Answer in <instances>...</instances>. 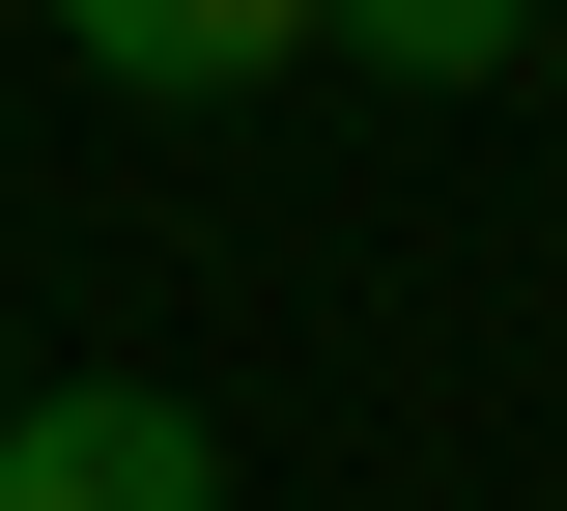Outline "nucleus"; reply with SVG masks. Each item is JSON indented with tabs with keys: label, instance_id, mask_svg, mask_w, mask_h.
<instances>
[{
	"label": "nucleus",
	"instance_id": "1",
	"mask_svg": "<svg viewBox=\"0 0 567 511\" xmlns=\"http://www.w3.org/2000/svg\"><path fill=\"white\" fill-rule=\"evenodd\" d=\"M0 511H227L199 398H142V369H58L29 427H0Z\"/></svg>",
	"mask_w": 567,
	"mask_h": 511
},
{
	"label": "nucleus",
	"instance_id": "2",
	"mask_svg": "<svg viewBox=\"0 0 567 511\" xmlns=\"http://www.w3.org/2000/svg\"><path fill=\"white\" fill-rule=\"evenodd\" d=\"M58 58H85V85H142V114H227V85L312 58V0H58Z\"/></svg>",
	"mask_w": 567,
	"mask_h": 511
},
{
	"label": "nucleus",
	"instance_id": "3",
	"mask_svg": "<svg viewBox=\"0 0 567 511\" xmlns=\"http://www.w3.org/2000/svg\"><path fill=\"white\" fill-rule=\"evenodd\" d=\"M312 29H341V58H398V85H511L567 0H312Z\"/></svg>",
	"mask_w": 567,
	"mask_h": 511
}]
</instances>
